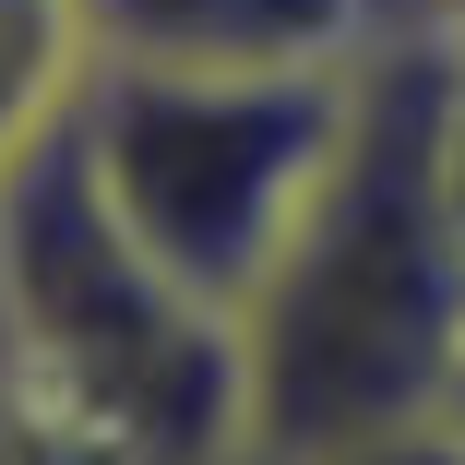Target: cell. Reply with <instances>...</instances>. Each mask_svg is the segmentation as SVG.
Returning a JSON list of instances; mask_svg holds the SVG:
<instances>
[{
	"mask_svg": "<svg viewBox=\"0 0 465 465\" xmlns=\"http://www.w3.org/2000/svg\"><path fill=\"white\" fill-rule=\"evenodd\" d=\"M441 36H370L346 72V120L287 215L262 287L239 299V406L251 465H311L334 441L406 430L453 406L465 358V227L430 167Z\"/></svg>",
	"mask_w": 465,
	"mask_h": 465,
	"instance_id": "1",
	"label": "cell"
},
{
	"mask_svg": "<svg viewBox=\"0 0 465 465\" xmlns=\"http://www.w3.org/2000/svg\"><path fill=\"white\" fill-rule=\"evenodd\" d=\"M0 334L120 465H251L239 322L108 215L72 120L0 167Z\"/></svg>",
	"mask_w": 465,
	"mask_h": 465,
	"instance_id": "2",
	"label": "cell"
},
{
	"mask_svg": "<svg viewBox=\"0 0 465 465\" xmlns=\"http://www.w3.org/2000/svg\"><path fill=\"white\" fill-rule=\"evenodd\" d=\"M346 72L358 60H96L72 96V143L108 215L239 322L334 155Z\"/></svg>",
	"mask_w": 465,
	"mask_h": 465,
	"instance_id": "3",
	"label": "cell"
},
{
	"mask_svg": "<svg viewBox=\"0 0 465 465\" xmlns=\"http://www.w3.org/2000/svg\"><path fill=\"white\" fill-rule=\"evenodd\" d=\"M96 60H358L370 0H84Z\"/></svg>",
	"mask_w": 465,
	"mask_h": 465,
	"instance_id": "4",
	"label": "cell"
},
{
	"mask_svg": "<svg viewBox=\"0 0 465 465\" xmlns=\"http://www.w3.org/2000/svg\"><path fill=\"white\" fill-rule=\"evenodd\" d=\"M84 72H96L84 0H0V167H25L72 120Z\"/></svg>",
	"mask_w": 465,
	"mask_h": 465,
	"instance_id": "5",
	"label": "cell"
},
{
	"mask_svg": "<svg viewBox=\"0 0 465 465\" xmlns=\"http://www.w3.org/2000/svg\"><path fill=\"white\" fill-rule=\"evenodd\" d=\"M0 465H120V453L13 358V334H0Z\"/></svg>",
	"mask_w": 465,
	"mask_h": 465,
	"instance_id": "6",
	"label": "cell"
},
{
	"mask_svg": "<svg viewBox=\"0 0 465 465\" xmlns=\"http://www.w3.org/2000/svg\"><path fill=\"white\" fill-rule=\"evenodd\" d=\"M430 167H441V203L465 227V36H441V84H430Z\"/></svg>",
	"mask_w": 465,
	"mask_h": 465,
	"instance_id": "7",
	"label": "cell"
},
{
	"mask_svg": "<svg viewBox=\"0 0 465 465\" xmlns=\"http://www.w3.org/2000/svg\"><path fill=\"white\" fill-rule=\"evenodd\" d=\"M311 465H465V430L453 418H406V430H370V441H334Z\"/></svg>",
	"mask_w": 465,
	"mask_h": 465,
	"instance_id": "8",
	"label": "cell"
},
{
	"mask_svg": "<svg viewBox=\"0 0 465 465\" xmlns=\"http://www.w3.org/2000/svg\"><path fill=\"white\" fill-rule=\"evenodd\" d=\"M370 36H465V0H370Z\"/></svg>",
	"mask_w": 465,
	"mask_h": 465,
	"instance_id": "9",
	"label": "cell"
},
{
	"mask_svg": "<svg viewBox=\"0 0 465 465\" xmlns=\"http://www.w3.org/2000/svg\"><path fill=\"white\" fill-rule=\"evenodd\" d=\"M441 418H453V430H465V358H453V406H441Z\"/></svg>",
	"mask_w": 465,
	"mask_h": 465,
	"instance_id": "10",
	"label": "cell"
}]
</instances>
